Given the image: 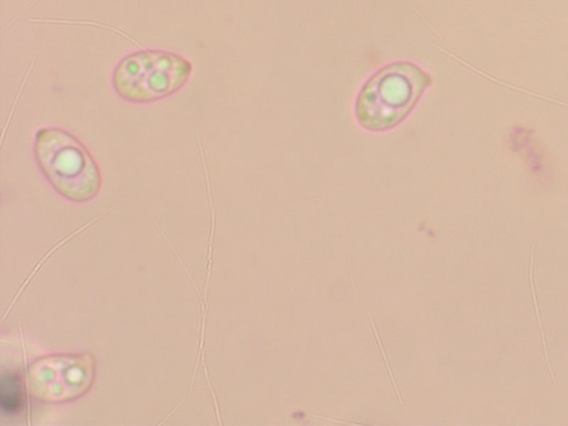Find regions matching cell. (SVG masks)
<instances>
[{"mask_svg":"<svg viewBox=\"0 0 568 426\" xmlns=\"http://www.w3.org/2000/svg\"><path fill=\"white\" fill-rule=\"evenodd\" d=\"M21 404V390L17 377L7 376L1 383V405L7 412H14Z\"/></svg>","mask_w":568,"mask_h":426,"instance_id":"obj_5","label":"cell"},{"mask_svg":"<svg viewBox=\"0 0 568 426\" xmlns=\"http://www.w3.org/2000/svg\"><path fill=\"white\" fill-rule=\"evenodd\" d=\"M429 82V77L412 62H394L382 68L357 97L358 123L372 131L393 128L409 113Z\"/></svg>","mask_w":568,"mask_h":426,"instance_id":"obj_2","label":"cell"},{"mask_svg":"<svg viewBox=\"0 0 568 426\" xmlns=\"http://www.w3.org/2000/svg\"><path fill=\"white\" fill-rule=\"evenodd\" d=\"M192 70V63L181 54L146 49L118 62L112 85L123 100L148 103L176 93L187 82Z\"/></svg>","mask_w":568,"mask_h":426,"instance_id":"obj_3","label":"cell"},{"mask_svg":"<svg viewBox=\"0 0 568 426\" xmlns=\"http://www.w3.org/2000/svg\"><path fill=\"white\" fill-rule=\"evenodd\" d=\"M91 364L84 357L57 356L37 363L31 369L34 394L50 400L68 399L87 388Z\"/></svg>","mask_w":568,"mask_h":426,"instance_id":"obj_4","label":"cell"},{"mask_svg":"<svg viewBox=\"0 0 568 426\" xmlns=\"http://www.w3.org/2000/svg\"><path fill=\"white\" fill-rule=\"evenodd\" d=\"M36 161L50 184L73 202L93 199L101 186V175L85 145L60 128H42L36 133Z\"/></svg>","mask_w":568,"mask_h":426,"instance_id":"obj_1","label":"cell"}]
</instances>
